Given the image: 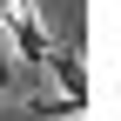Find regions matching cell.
<instances>
[{"label":"cell","instance_id":"1","mask_svg":"<svg viewBox=\"0 0 121 121\" xmlns=\"http://www.w3.org/2000/svg\"><path fill=\"white\" fill-rule=\"evenodd\" d=\"M0 27H7V40H13V54H20V60H47V54H54V47H47V27H40V13H34V7L7 13Z\"/></svg>","mask_w":121,"mask_h":121},{"label":"cell","instance_id":"2","mask_svg":"<svg viewBox=\"0 0 121 121\" xmlns=\"http://www.w3.org/2000/svg\"><path fill=\"white\" fill-rule=\"evenodd\" d=\"M40 67H54V74H60V87H67V108H87V67H81L74 54H47Z\"/></svg>","mask_w":121,"mask_h":121},{"label":"cell","instance_id":"3","mask_svg":"<svg viewBox=\"0 0 121 121\" xmlns=\"http://www.w3.org/2000/svg\"><path fill=\"white\" fill-rule=\"evenodd\" d=\"M7 81H13V54L0 47V94H7Z\"/></svg>","mask_w":121,"mask_h":121}]
</instances>
